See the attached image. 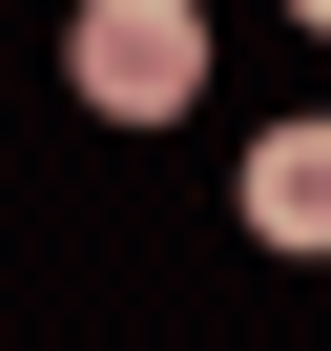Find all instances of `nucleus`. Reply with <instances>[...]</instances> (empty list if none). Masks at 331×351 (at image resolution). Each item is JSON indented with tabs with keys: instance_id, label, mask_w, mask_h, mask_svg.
Segmentation results:
<instances>
[{
	"instance_id": "f257e3e1",
	"label": "nucleus",
	"mask_w": 331,
	"mask_h": 351,
	"mask_svg": "<svg viewBox=\"0 0 331 351\" xmlns=\"http://www.w3.org/2000/svg\"><path fill=\"white\" fill-rule=\"evenodd\" d=\"M62 83H83L104 124H187V83H207V0H83Z\"/></svg>"
},
{
	"instance_id": "f03ea898",
	"label": "nucleus",
	"mask_w": 331,
	"mask_h": 351,
	"mask_svg": "<svg viewBox=\"0 0 331 351\" xmlns=\"http://www.w3.org/2000/svg\"><path fill=\"white\" fill-rule=\"evenodd\" d=\"M249 228H269L290 269L331 248V124H269V145H249Z\"/></svg>"
},
{
	"instance_id": "7ed1b4c3",
	"label": "nucleus",
	"mask_w": 331,
	"mask_h": 351,
	"mask_svg": "<svg viewBox=\"0 0 331 351\" xmlns=\"http://www.w3.org/2000/svg\"><path fill=\"white\" fill-rule=\"evenodd\" d=\"M290 21H310V42H331V0H290Z\"/></svg>"
}]
</instances>
